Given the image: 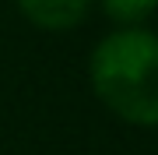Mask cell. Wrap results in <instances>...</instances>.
<instances>
[{"instance_id":"3957f363","label":"cell","mask_w":158,"mask_h":155,"mask_svg":"<svg viewBox=\"0 0 158 155\" xmlns=\"http://www.w3.org/2000/svg\"><path fill=\"white\" fill-rule=\"evenodd\" d=\"M98 4H102V11L113 18L116 25H123V28H137L141 21H148V18L155 14L158 0H98Z\"/></svg>"},{"instance_id":"6da1fadb","label":"cell","mask_w":158,"mask_h":155,"mask_svg":"<svg viewBox=\"0 0 158 155\" xmlns=\"http://www.w3.org/2000/svg\"><path fill=\"white\" fill-rule=\"evenodd\" d=\"M91 88L119 120L158 127V35L119 28L91 50Z\"/></svg>"},{"instance_id":"7a4b0ae2","label":"cell","mask_w":158,"mask_h":155,"mask_svg":"<svg viewBox=\"0 0 158 155\" xmlns=\"http://www.w3.org/2000/svg\"><path fill=\"white\" fill-rule=\"evenodd\" d=\"M18 7L32 25H39L46 32H63L81 25L91 0H18Z\"/></svg>"}]
</instances>
